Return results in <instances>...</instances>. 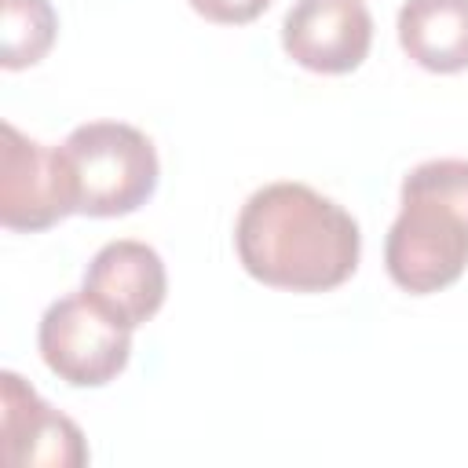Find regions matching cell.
Masks as SVG:
<instances>
[{
    "mask_svg": "<svg viewBox=\"0 0 468 468\" xmlns=\"http://www.w3.org/2000/svg\"><path fill=\"white\" fill-rule=\"evenodd\" d=\"M391 282L413 296L453 285L468 267V161L435 157L402 179V208L384 241Z\"/></svg>",
    "mask_w": 468,
    "mask_h": 468,
    "instance_id": "obj_2",
    "label": "cell"
},
{
    "mask_svg": "<svg viewBox=\"0 0 468 468\" xmlns=\"http://www.w3.org/2000/svg\"><path fill=\"white\" fill-rule=\"evenodd\" d=\"M73 216L58 150L0 124V223L7 230H48Z\"/></svg>",
    "mask_w": 468,
    "mask_h": 468,
    "instance_id": "obj_5",
    "label": "cell"
},
{
    "mask_svg": "<svg viewBox=\"0 0 468 468\" xmlns=\"http://www.w3.org/2000/svg\"><path fill=\"white\" fill-rule=\"evenodd\" d=\"M0 439L4 461L11 468H80L88 464V446L80 428L48 406L18 373H0Z\"/></svg>",
    "mask_w": 468,
    "mask_h": 468,
    "instance_id": "obj_7",
    "label": "cell"
},
{
    "mask_svg": "<svg viewBox=\"0 0 468 468\" xmlns=\"http://www.w3.org/2000/svg\"><path fill=\"white\" fill-rule=\"evenodd\" d=\"M44 366L69 388H102L132 358V329L102 314L84 292L55 300L37 329Z\"/></svg>",
    "mask_w": 468,
    "mask_h": 468,
    "instance_id": "obj_4",
    "label": "cell"
},
{
    "mask_svg": "<svg viewBox=\"0 0 468 468\" xmlns=\"http://www.w3.org/2000/svg\"><path fill=\"white\" fill-rule=\"evenodd\" d=\"M58 33V15L48 0H0V66H37Z\"/></svg>",
    "mask_w": 468,
    "mask_h": 468,
    "instance_id": "obj_10",
    "label": "cell"
},
{
    "mask_svg": "<svg viewBox=\"0 0 468 468\" xmlns=\"http://www.w3.org/2000/svg\"><path fill=\"white\" fill-rule=\"evenodd\" d=\"M58 150L73 212L110 219L146 205L157 190V150L146 132L124 121H88L73 128Z\"/></svg>",
    "mask_w": 468,
    "mask_h": 468,
    "instance_id": "obj_3",
    "label": "cell"
},
{
    "mask_svg": "<svg viewBox=\"0 0 468 468\" xmlns=\"http://www.w3.org/2000/svg\"><path fill=\"white\" fill-rule=\"evenodd\" d=\"M80 292L102 314H110L117 325L139 329L165 303V292H168L165 260L146 241H132V238L106 241L91 256L84 282H80Z\"/></svg>",
    "mask_w": 468,
    "mask_h": 468,
    "instance_id": "obj_8",
    "label": "cell"
},
{
    "mask_svg": "<svg viewBox=\"0 0 468 468\" xmlns=\"http://www.w3.org/2000/svg\"><path fill=\"white\" fill-rule=\"evenodd\" d=\"M234 249L256 282L289 292L344 285L362 256L355 216L307 183H267L238 212Z\"/></svg>",
    "mask_w": 468,
    "mask_h": 468,
    "instance_id": "obj_1",
    "label": "cell"
},
{
    "mask_svg": "<svg viewBox=\"0 0 468 468\" xmlns=\"http://www.w3.org/2000/svg\"><path fill=\"white\" fill-rule=\"evenodd\" d=\"M186 4L216 26H245L271 7V0H186Z\"/></svg>",
    "mask_w": 468,
    "mask_h": 468,
    "instance_id": "obj_11",
    "label": "cell"
},
{
    "mask_svg": "<svg viewBox=\"0 0 468 468\" xmlns=\"http://www.w3.org/2000/svg\"><path fill=\"white\" fill-rule=\"evenodd\" d=\"M373 44V15L366 0H296L282 18L285 55L311 73H351Z\"/></svg>",
    "mask_w": 468,
    "mask_h": 468,
    "instance_id": "obj_6",
    "label": "cell"
},
{
    "mask_svg": "<svg viewBox=\"0 0 468 468\" xmlns=\"http://www.w3.org/2000/svg\"><path fill=\"white\" fill-rule=\"evenodd\" d=\"M399 44L428 73L468 69V0H406Z\"/></svg>",
    "mask_w": 468,
    "mask_h": 468,
    "instance_id": "obj_9",
    "label": "cell"
}]
</instances>
